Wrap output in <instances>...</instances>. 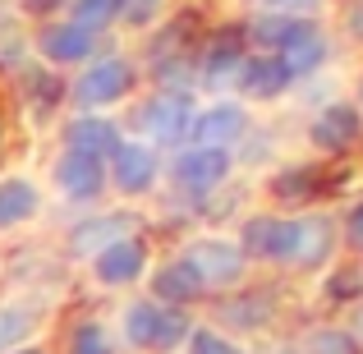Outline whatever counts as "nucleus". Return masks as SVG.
Instances as JSON below:
<instances>
[{"mask_svg": "<svg viewBox=\"0 0 363 354\" xmlns=\"http://www.w3.org/2000/svg\"><path fill=\"white\" fill-rule=\"evenodd\" d=\"M124 336L133 341L138 350H175L179 341L194 336V327H189V318L179 309H166V304H152V299H138L124 309Z\"/></svg>", "mask_w": 363, "mask_h": 354, "instance_id": "obj_1", "label": "nucleus"}, {"mask_svg": "<svg viewBox=\"0 0 363 354\" xmlns=\"http://www.w3.org/2000/svg\"><path fill=\"white\" fill-rule=\"evenodd\" d=\"M184 262L198 272V281H203V290H225V285H235L244 276V248L235 244V239H194V244L184 248Z\"/></svg>", "mask_w": 363, "mask_h": 354, "instance_id": "obj_2", "label": "nucleus"}, {"mask_svg": "<svg viewBox=\"0 0 363 354\" xmlns=\"http://www.w3.org/2000/svg\"><path fill=\"white\" fill-rule=\"evenodd\" d=\"M138 129L147 143H179L189 138V129H194V101L184 97V92H157V97H147L138 106Z\"/></svg>", "mask_w": 363, "mask_h": 354, "instance_id": "obj_3", "label": "nucleus"}, {"mask_svg": "<svg viewBox=\"0 0 363 354\" xmlns=\"http://www.w3.org/2000/svg\"><path fill=\"white\" fill-rule=\"evenodd\" d=\"M133 88V65L124 55H101L74 79V101L79 106H111Z\"/></svg>", "mask_w": 363, "mask_h": 354, "instance_id": "obj_4", "label": "nucleus"}, {"mask_svg": "<svg viewBox=\"0 0 363 354\" xmlns=\"http://www.w3.org/2000/svg\"><path fill=\"white\" fill-rule=\"evenodd\" d=\"M175 189H184V194H212L216 184H221L225 175H230V152L221 148H189L175 157Z\"/></svg>", "mask_w": 363, "mask_h": 354, "instance_id": "obj_5", "label": "nucleus"}, {"mask_svg": "<svg viewBox=\"0 0 363 354\" xmlns=\"http://www.w3.org/2000/svg\"><path fill=\"white\" fill-rule=\"evenodd\" d=\"M111 179L120 194H147L157 179V148L143 138H120V148L111 152Z\"/></svg>", "mask_w": 363, "mask_h": 354, "instance_id": "obj_6", "label": "nucleus"}, {"mask_svg": "<svg viewBox=\"0 0 363 354\" xmlns=\"http://www.w3.org/2000/svg\"><path fill=\"white\" fill-rule=\"evenodd\" d=\"M240 248H244V258L290 262L294 258V221H281V216H253V221H244Z\"/></svg>", "mask_w": 363, "mask_h": 354, "instance_id": "obj_7", "label": "nucleus"}, {"mask_svg": "<svg viewBox=\"0 0 363 354\" xmlns=\"http://www.w3.org/2000/svg\"><path fill=\"white\" fill-rule=\"evenodd\" d=\"M248 129V116L244 106H235V101H216V106L198 111L194 116V129H189V138H194V148H230L235 138H244Z\"/></svg>", "mask_w": 363, "mask_h": 354, "instance_id": "obj_8", "label": "nucleus"}, {"mask_svg": "<svg viewBox=\"0 0 363 354\" xmlns=\"http://www.w3.org/2000/svg\"><path fill=\"white\" fill-rule=\"evenodd\" d=\"M359 133H363L359 106H350V101H331L327 111H318L308 138H313V148H322V152H350L359 143Z\"/></svg>", "mask_w": 363, "mask_h": 354, "instance_id": "obj_9", "label": "nucleus"}, {"mask_svg": "<svg viewBox=\"0 0 363 354\" xmlns=\"http://www.w3.org/2000/svg\"><path fill=\"white\" fill-rule=\"evenodd\" d=\"M55 189H60L69 203H92V198L106 189V166L83 157V152L65 148V157L55 161Z\"/></svg>", "mask_w": 363, "mask_h": 354, "instance_id": "obj_10", "label": "nucleus"}, {"mask_svg": "<svg viewBox=\"0 0 363 354\" xmlns=\"http://www.w3.org/2000/svg\"><path fill=\"white\" fill-rule=\"evenodd\" d=\"M143 267H147V244L133 239V235L106 244L97 258H92V276H97L101 285H129V281L143 276Z\"/></svg>", "mask_w": 363, "mask_h": 354, "instance_id": "obj_11", "label": "nucleus"}, {"mask_svg": "<svg viewBox=\"0 0 363 354\" xmlns=\"http://www.w3.org/2000/svg\"><path fill=\"white\" fill-rule=\"evenodd\" d=\"M37 51L51 65H79V60H92L97 33H88V28H79V23H46L42 37H37Z\"/></svg>", "mask_w": 363, "mask_h": 354, "instance_id": "obj_12", "label": "nucleus"}, {"mask_svg": "<svg viewBox=\"0 0 363 354\" xmlns=\"http://www.w3.org/2000/svg\"><path fill=\"white\" fill-rule=\"evenodd\" d=\"M65 148L83 152V157H92V161L106 166L111 152L120 148V129H116V120H106V116H79V120H69V129H65Z\"/></svg>", "mask_w": 363, "mask_h": 354, "instance_id": "obj_13", "label": "nucleus"}, {"mask_svg": "<svg viewBox=\"0 0 363 354\" xmlns=\"http://www.w3.org/2000/svg\"><path fill=\"white\" fill-rule=\"evenodd\" d=\"M244 88V97H253V101H272V97H281L285 88H290V70L281 65V55H244V70H240V79H235Z\"/></svg>", "mask_w": 363, "mask_h": 354, "instance_id": "obj_14", "label": "nucleus"}, {"mask_svg": "<svg viewBox=\"0 0 363 354\" xmlns=\"http://www.w3.org/2000/svg\"><path fill=\"white\" fill-rule=\"evenodd\" d=\"M336 248V226L331 216H299L294 221V267H322Z\"/></svg>", "mask_w": 363, "mask_h": 354, "instance_id": "obj_15", "label": "nucleus"}, {"mask_svg": "<svg viewBox=\"0 0 363 354\" xmlns=\"http://www.w3.org/2000/svg\"><path fill=\"white\" fill-rule=\"evenodd\" d=\"M152 294H157V304H166V309H184V304H194L198 294H203V281H198V272L184 258H170V262L157 267V276H152Z\"/></svg>", "mask_w": 363, "mask_h": 354, "instance_id": "obj_16", "label": "nucleus"}, {"mask_svg": "<svg viewBox=\"0 0 363 354\" xmlns=\"http://www.w3.org/2000/svg\"><path fill=\"white\" fill-rule=\"evenodd\" d=\"M42 207V194H37L33 179L23 175H9L0 179V231H14V226H23L28 216Z\"/></svg>", "mask_w": 363, "mask_h": 354, "instance_id": "obj_17", "label": "nucleus"}, {"mask_svg": "<svg viewBox=\"0 0 363 354\" xmlns=\"http://www.w3.org/2000/svg\"><path fill=\"white\" fill-rule=\"evenodd\" d=\"M308 33H318V23L313 18H290V14H257L253 28H248V37L272 46V55L285 51L290 42H299V37H308Z\"/></svg>", "mask_w": 363, "mask_h": 354, "instance_id": "obj_18", "label": "nucleus"}, {"mask_svg": "<svg viewBox=\"0 0 363 354\" xmlns=\"http://www.w3.org/2000/svg\"><path fill=\"white\" fill-rule=\"evenodd\" d=\"M240 70H244L240 37H216L212 51H207V60H203V83L207 88H230V83L240 79Z\"/></svg>", "mask_w": 363, "mask_h": 354, "instance_id": "obj_19", "label": "nucleus"}, {"mask_svg": "<svg viewBox=\"0 0 363 354\" xmlns=\"http://www.w3.org/2000/svg\"><path fill=\"white\" fill-rule=\"evenodd\" d=\"M124 231H129V216H92V221H83L79 231L69 235V248L79 258H97L106 244L124 239Z\"/></svg>", "mask_w": 363, "mask_h": 354, "instance_id": "obj_20", "label": "nucleus"}, {"mask_svg": "<svg viewBox=\"0 0 363 354\" xmlns=\"http://www.w3.org/2000/svg\"><path fill=\"white\" fill-rule=\"evenodd\" d=\"M276 55H281V65L290 70V79H303V74H313L322 60H327V37H322V33H308V37L290 42L285 51H276Z\"/></svg>", "mask_w": 363, "mask_h": 354, "instance_id": "obj_21", "label": "nucleus"}, {"mask_svg": "<svg viewBox=\"0 0 363 354\" xmlns=\"http://www.w3.org/2000/svg\"><path fill=\"white\" fill-rule=\"evenodd\" d=\"M33 327H37V309H28V304H0V354L23 350Z\"/></svg>", "mask_w": 363, "mask_h": 354, "instance_id": "obj_22", "label": "nucleus"}, {"mask_svg": "<svg viewBox=\"0 0 363 354\" xmlns=\"http://www.w3.org/2000/svg\"><path fill=\"white\" fill-rule=\"evenodd\" d=\"M120 5L124 0H69V23L97 33V28H106V23L120 18Z\"/></svg>", "mask_w": 363, "mask_h": 354, "instance_id": "obj_23", "label": "nucleus"}, {"mask_svg": "<svg viewBox=\"0 0 363 354\" xmlns=\"http://www.w3.org/2000/svg\"><path fill=\"white\" fill-rule=\"evenodd\" d=\"M69 354H116V350H111L101 322H79L74 336H69Z\"/></svg>", "mask_w": 363, "mask_h": 354, "instance_id": "obj_24", "label": "nucleus"}, {"mask_svg": "<svg viewBox=\"0 0 363 354\" xmlns=\"http://www.w3.org/2000/svg\"><path fill=\"white\" fill-rule=\"evenodd\" d=\"M189 354H244L235 341H225L221 331L212 327H194V336H189Z\"/></svg>", "mask_w": 363, "mask_h": 354, "instance_id": "obj_25", "label": "nucleus"}, {"mask_svg": "<svg viewBox=\"0 0 363 354\" xmlns=\"http://www.w3.org/2000/svg\"><path fill=\"white\" fill-rule=\"evenodd\" d=\"M308 354H359V345H354L350 331H313Z\"/></svg>", "mask_w": 363, "mask_h": 354, "instance_id": "obj_26", "label": "nucleus"}, {"mask_svg": "<svg viewBox=\"0 0 363 354\" xmlns=\"http://www.w3.org/2000/svg\"><path fill=\"white\" fill-rule=\"evenodd\" d=\"M313 179H318V170H285V175H276V198H308L313 194Z\"/></svg>", "mask_w": 363, "mask_h": 354, "instance_id": "obj_27", "label": "nucleus"}, {"mask_svg": "<svg viewBox=\"0 0 363 354\" xmlns=\"http://www.w3.org/2000/svg\"><path fill=\"white\" fill-rule=\"evenodd\" d=\"M267 14H290V18H308L313 9H322V0H262Z\"/></svg>", "mask_w": 363, "mask_h": 354, "instance_id": "obj_28", "label": "nucleus"}, {"mask_svg": "<svg viewBox=\"0 0 363 354\" xmlns=\"http://www.w3.org/2000/svg\"><path fill=\"white\" fill-rule=\"evenodd\" d=\"M157 9H161V0H124L120 5V18H129V23H152L157 18Z\"/></svg>", "mask_w": 363, "mask_h": 354, "instance_id": "obj_29", "label": "nucleus"}, {"mask_svg": "<svg viewBox=\"0 0 363 354\" xmlns=\"http://www.w3.org/2000/svg\"><path fill=\"white\" fill-rule=\"evenodd\" d=\"M345 239H350V248H359V253H363V203L350 207V216H345Z\"/></svg>", "mask_w": 363, "mask_h": 354, "instance_id": "obj_30", "label": "nucleus"}, {"mask_svg": "<svg viewBox=\"0 0 363 354\" xmlns=\"http://www.w3.org/2000/svg\"><path fill=\"white\" fill-rule=\"evenodd\" d=\"M354 285H359V276H336V281H331V294H336V299H350Z\"/></svg>", "mask_w": 363, "mask_h": 354, "instance_id": "obj_31", "label": "nucleus"}, {"mask_svg": "<svg viewBox=\"0 0 363 354\" xmlns=\"http://www.w3.org/2000/svg\"><path fill=\"white\" fill-rule=\"evenodd\" d=\"M65 0H28V9H33V14H51V9H60Z\"/></svg>", "mask_w": 363, "mask_h": 354, "instance_id": "obj_32", "label": "nucleus"}, {"mask_svg": "<svg viewBox=\"0 0 363 354\" xmlns=\"http://www.w3.org/2000/svg\"><path fill=\"white\" fill-rule=\"evenodd\" d=\"M350 336H354V345H363V309L354 313V331H350Z\"/></svg>", "mask_w": 363, "mask_h": 354, "instance_id": "obj_33", "label": "nucleus"}, {"mask_svg": "<svg viewBox=\"0 0 363 354\" xmlns=\"http://www.w3.org/2000/svg\"><path fill=\"white\" fill-rule=\"evenodd\" d=\"M9 354H42V350H28V345H23V350H9Z\"/></svg>", "mask_w": 363, "mask_h": 354, "instance_id": "obj_34", "label": "nucleus"}, {"mask_svg": "<svg viewBox=\"0 0 363 354\" xmlns=\"http://www.w3.org/2000/svg\"><path fill=\"white\" fill-rule=\"evenodd\" d=\"M359 28H363V14H359Z\"/></svg>", "mask_w": 363, "mask_h": 354, "instance_id": "obj_35", "label": "nucleus"}, {"mask_svg": "<svg viewBox=\"0 0 363 354\" xmlns=\"http://www.w3.org/2000/svg\"><path fill=\"white\" fill-rule=\"evenodd\" d=\"M359 116H363V106H359Z\"/></svg>", "mask_w": 363, "mask_h": 354, "instance_id": "obj_36", "label": "nucleus"}]
</instances>
